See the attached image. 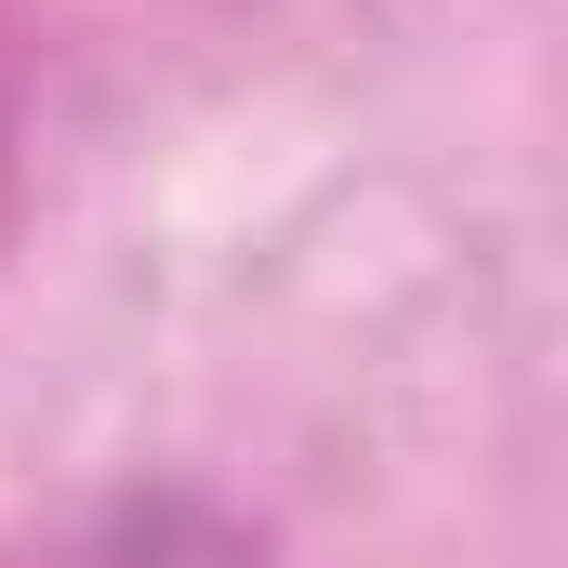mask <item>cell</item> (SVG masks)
I'll use <instances>...</instances> for the list:
<instances>
[{"mask_svg": "<svg viewBox=\"0 0 568 568\" xmlns=\"http://www.w3.org/2000/svg\"><path fill=\"white\" fill-rule=\"evenodd\" d=\"M53 568H252V542L212 529L199 503H133V516H106L80 556H53Z\"/></svg>", "mask_w": 568, "mask_h": 568, "instance_id": "cell-1", "label": "cell"}]
</instances>
